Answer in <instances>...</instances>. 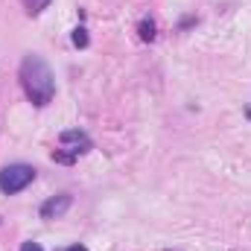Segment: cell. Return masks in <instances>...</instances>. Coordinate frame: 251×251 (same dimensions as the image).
<instances>
[{"label":"cell","mask_w":251,"mask_h":251,"mask_svg":"<svg viewBox=\"0 0 251 251\" xmlns=\"http://www.w3.org/2000/svg\"><path fill=\"white\" fill-rule=\"evenodd\" d=\"M21 251H44V249H41L38 243H24V246H21Z\"/></svg>","instance_id":"ba28073f"},{"label":"cell","mask_w":251,"mask_h":251,"mask_svg":"<svg viewBox=\"0 0 251 251\" xmlns=\"http://www.w3.org/2000/svg\"><path fill=\"white\" fill-rule=\"evenodd\" d=\"M32 181H35V167H29V164H9L0 170V193H6V196L26 190Z\"/></svg>","instance_id":"3957f363"},{"label":"cell","mask_w":251,"mask_h":251,"mask_svg":"<svg viewBox=\"0 0 251 251\" xmlns=\"http://www.w3.org/2000/svg\"><path fill=\"white\" fill-rule=\"evenodd\" d=\"M70 41H73L76 47H88V29H85V26H76L73 35H70Z\"/></svg>","instance_id":"52a82bcc"},{"label":"cell","mask_w":251,"mask_h":251,"mask_svg":"<svg viewBox=\"0 0 251 251\" xmlns=\"http://www.w3.org/2000/svg\"><path fill=\"white\" fill-rule=\"evenodd\" d=\"M18 76H21V88H24L26 100L35 108H44V105L53 102V97H56V76H53L50 64L41 56H35V53L24 56Z\"/></svg>","instance_id":"6da1fadb"},{"label":"cell","mask_w":251,"mask_h":251,"mask_svg":"<svg viewBox=\"0 0 251 251\" xmlns=\"http://www.w3.org/2000/svg\"><path fill=\"white\" fill-rule=\"evenodd\" d=\"M64 251H88L85 246H70V249H64Z\"/></svg>","instance_id":"9c48e42d"},{"label":"cell","mask_w":251,"mask_h":251,"mask_svg":"<svg viewBox=\"0 0 251 251\" xmlns=\"http://www.w3.org/2000/svg\"><path fill=\"white\" fill-rule=\"evenodd\" d=\"M73 204V196L70 193H62V196H53V199H47L44 204H41V219H59L62 213H67V207Z\"/></svg>","instance_id":"277c9868"},{"label":"cell","mask_w":251,"mask_h":251,"mask_svg":"<svg viewBox=\"0 0 251 251\" xmlns=\"http://www.w3.org/2000/svg\"><path fill=\"white\" fill-rule=\"evenodd\" d=\"M167 251H170V249H167Z\"/></svg>","instance_id":"30bf717a"},{"label":"cell","mask_w":251,"mask_h":251,"mask_svg":"<svg viewBox=\"0 0 251 251\" xmlns=\"http://www.w3.org/2000/svg\"><path fill=\"white\" fill-rule=\"evenodd\" d=\"M91 149V137L85 134V131H79V128H67L59 134V149L53 152V161H59V164H73L79 155H85Z\"/></svg>","instance_id":"7a4b0ae2"},{"label":"cell","mask_w":251,"mask_h":251,"mask_svg":"<svg viewBox=\"0 0 251 251\" xmlns=\"http://www.w3.org/2000/svg\"><path fill=\"white\" fill-rule=\"evenodd\" d=\"M24 6H26L29 15H41V12L50 6V0H24Z\"/></svg>","instance_id":"8992f818"},{"label":"cell","mask_w":251,"mask_h":251,"mask_svg":"<svg viewBox=\"0 0 251 251\" xmlns=\"http://www.w3.org/2000/svg\"><path fill=\"white\" fill-rule=\"evenodd\" d=\"M137 32H140V38H143V41H155V35H158V26H155V21H152V18H140V24H137Z\"/></svg>","instance_id":"5b68a950"}]
</instances>
